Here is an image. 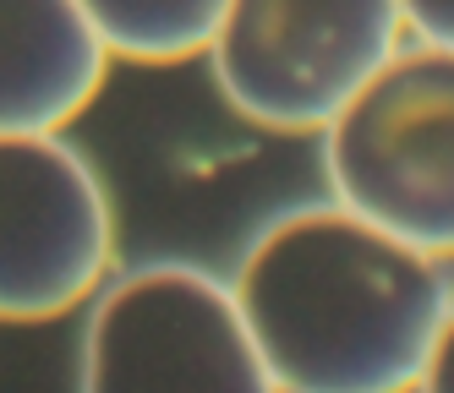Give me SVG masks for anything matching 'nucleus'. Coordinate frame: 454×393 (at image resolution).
Masks as SVG:
<instances>
[{
  "label": "nucleus",
  "instance_id": "f03ea898",
  "mask_svg": "<svg viewBox=\"0 0 454 393\" xmlns=\"http://www.w3.org/2000/svg\"><path fill=\"white\" fill-rule=\"evenodd\" d=\"M334 203L421 257H454V50H395L323 126Z\"/></svg>",
  "mask_w": 454,
  "mask_h": 393
},
{
  "label": "nucleus",
  "instance_id": "6e6552de",
  "mask_svg": "<svg viewBox=\"0 0 454 393\" xmlns=\"http://www.w3.org/2000/svg\"><path fill=\"white\" fill-rule=\"evenodd\" d=\"M400 17L416 33V44L454 50V0H400Z\"/></svg>",
  "mask_w": 454,
  "mask_h": 393
},
{
  "label": "nucleus",
  "instance_id": "7ed1b4c3",
  "mask_svg": "<svg viewBox=\"0 0 454 393\" xmlns=\"http://www.w3.org/2000/svg\"><path fill=\"white\" fill-rule=\"evenodd\" d=\"M400 0H224L214 82L263 131H323L400 50Z\"/></svg>",
  "mask_w": 454,
  "mask_h": 393
},
{
  "label": "nucleus",
  "instance_id": "423d86ee",
  "mask_svg": "<svg viewBox=\"0 0 454 393\" xmlns=\"http://www.w3.org/2000/svg\"><path fill=\"white\" fill-rule=\"evenodd\" d=\"M77 0H0V137L67 131L110 77Z\"/></svg>",
  "mask_w": 454,
  "mask_h": 393
},
{
  "label": "nucleus",
  "instance_id": "20e7f679",
  "mask_svg": "<svg viewBox=\"0 0 454 393\" xmlns=\"http://www.w3.org/2000/svg\"><path fill=\"white\" fill-rule=\"evenodd\" d=\"M77 393H279L231 284L192 262H148L93 295Z\"/></svg>",
  "mask_w": 454,
  "mask_h": 393
},
{
  "label": "nucleus",
  "instance_id": "0eeeda50",
  "mask_svg": "<svg viewBox=\"0 0 454 393\" xmlns=\"http://www.w3.org/2000/svg\"><path fill=\"white\" fill-rule=\"evenodd\" d=\"M77 6L115 60L137 66L208 55V39L224 17V0H77Z\"/></svg>",
  "mask_w": 454,
  "mask_h": 393
},
{
  "label": "nucleus",
  "instance_id": "39448f33",
  "mask_svg": "<svg viewBox=\"0 0 454 393\" xmlns=\"http://www.w3.org/2000/svg\"><path fill=\"white\" fill-rule=\"evenodd\" d=\"M115 208L60 137H0V322H55L105 289Z\"/></svg>",
  "mask_w": 454,
  "mask_h": 393
},
{
  "label": "nucleus",
  "instance_id": "f257e3e1",
  "mask_svg": "<svg viewBox=\"0 0 454 393\" xmlns=\"http://www.w3.org/2000/svg\"><path fill=\"white\" fill-rule=\"evenodd\" d=\"M231 295L279 393H416L454 306L433 257L340 203L274 219Z\"/></svg>",
  "mask_w": 454,
  "mask_h": 393
},
{
  "label": "nucleus",
  "instance_id": "1a4fd4ad",
  "mask_svg": "<svg viewBox=\"0 0 454 393\" xmlns=\"http://www.w3.org/2000/svg\"><path fill=\"white\" fill-rule=\"evenodd\" d=\"M416 393H454V306H449L438 339H433L427 366H421V377H416Z\"/></svg>",
  "mask_w": 454,
  "mask_h": 393
}]
</instances>
